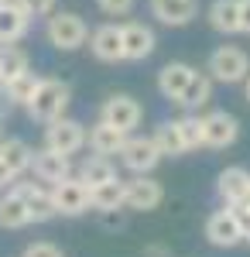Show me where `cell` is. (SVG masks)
I'll return each instance as SVG.
<instances>
[{
    "mask_svg": "<svg viewBox=\"0 0 250 257\" xmlns=\"http://www.w3.org/2000/svg\"><path fill=\"white\" fill-rule=\"evenodd\" d=\"M69 103H72V86L65 79H55V76H48V79L38 82V89H35V96L28 99V117L38 120V123H52V120L65 117V110H69Z\"/></svg>",
    "mask_w": 250,
    "mask_h": 257,
    "instance_id": "obj_1",
    "label": "cell"
},
{
    "mask_svg": "<svg viewBox=\"0 0 250 257\" xmlns=\"http://www.w3.org/2000/svg\"><path fill=\"white\" fill-rule=\"evenodd\" d=\"M45 38L58 52H76V48L86 45L89 28H86V21L79 18L76 11H52L48 21H45Z\"/></svg>",
    "mask_w": 250,
    "mask_h": 257,
    "instance_id": "obj_2",
    "label": "cell"
},
{
    "mask_svg": "<svg viewBox=\"0 0 250 257\" xmlns=\"http://www.w3.org/2000/svg\"><path fill=\"white\" fill-rule=\"evenodd\" d=\"M206 72H209L212 82H223V86H233V82H243L250 72V55L243 48H233V45H219L216 52L206 62Z\"/></svg>",
    "mask_w": 250,
    "mask_h": 257,
    "instance_id": "obj_3",
    "label": "cell"
},
{
    "mask_svg": "<svg viewBox=\"0 0 250 257\" xmlns=\"http://www.w3.org/2000/svg\"><path fill=\"white\" fill-rule=\"evenodd\" d=\"M206 240H209L212 247H223V250L243 243V216H240V209H236V206L216 209V213L206 219Z\"/></svg>",
    "mask_w": 250,
    "mask_h": 257,
    "instance_id": "obj_4",
    "label": "cell"
},
{
    "mask_svg": "<svg viewBox=\"0 0 250 257\" xmlns=\"http://www.w3.org/2000/svg\"><path fill=\"white\" fill-rule=\"evenodd\" d=\"M45 148L65 155V158H72V155H79V151L86 148V127L72 117L52 120V123H45Z\"/></svg>",
    "mask_w": 250,
    "mask_h": 257,
    "instance_id": "obj_5",
    "label": "cell"
},
{
    "mask_svg": "<svg viewBox=\"0 0 250 257\" xmlns=\"http://www.w3.org/2000/svg\"><path fill=\"white\" fill-rule=\"evenodd\" d=\"M161 161V151L151 138H141V134H127L123 148H120V165L134 175H151Z\"/></svg>",
    "mask_w": 250,
    "mask_h": 257,
    "instance_id": "obj_6",
    "label": "cell"
},
{
    "mask_svg": "<svg viewBox=\"0 0 250 257\" xmlns=\"http://www.w3.org/2000/svg\"><path fill=\"white\" fill-rule=\"evenodd\" d=\"M48 189H52V202H55L58 216H82V213H89V185L82 178L69 175L62 182H55V185H48Z\"/></svg>",
    "mask_w": 250,
    "mask_h": 257,
    "instance_id": "obj_7",
    "label": "cell"
},
{
    "mask_svg": "<svg viewBox=\"0 0 250 257\" xmlns=\"http://www.w3.org/2000/svg\"><path fill=\"white\" fill-rule=\"evenodd\" d=\"M99 120L120 127L123 134H134L137 127H141V120H144V106L134 96H127V93H113V96H106V103L99 106Z\"/></svg>",
    "mask_w": 250,
    "mask_h": 257,
    "instance_id": "obj_8",
    "label": "cell"
},
{
    "mask_svg": "<svg viewBox=\"0 0 250 257\" xmlns=\"http://www.w3.org/2000/svg\"><path fill=\"white\" fill-rule=\"evenodd\" d=\"M161 199H165V189L151 175H137L134 182H123V209L131 213H151L161 206Z\"/></svg>",
    "mask_w": 250,
    "mask_h": 257,
    "instance_id": "obj_9",
    "label": "cell"
},
{
    "mask_svg": "<svg viewBox=\"0 0 250 257\" xmlns=\"http://www.w3.org/2000/svg\"><path fill=\"white\" fill-rule=\"evenodd\" d=\"M240 138V120L226 110H212L202 117V148H230Z\"/></svg>",
    "mask_w": 250,
    "mask_h": 257,
    "instance_id": "obj_10",
    "label": "cell"
},
{
    "mask_svg": "<svg viewBox=\"0 0 250 257\" xmlns=\"http://www.w3.org/2000/svg\"><path fill=\"white\" fill-rule=\"evenodd\" d=\"M14 189H18V196L24 199V206H28V216L31 223H48V219H55V202H52V189L45 185V182H14Z\"/></svg>",
    "mask_w": 250,
    "mask_h": 257,
    "instance_id": "obj_11",
    "label": "cell"
},
{
    "mask_svg": "<svg viewBox=\"0 0 250 257\" xmlns=\"http://www.w3.org/2000/svg\"><path fill=\"white\" fill-rule=\"evenodd\" d=\"M28 172H35V178L45 182V185H55L62 178L76 175V172H72V158H65V155H58V151H48V148L31 151V168H28Z\"/></svg>",
    "mask_w": 250,
    "mask_h": 257,
    "instance_id": "obj_12",
    "label": "cell"
},
{
    "mask_svg": "<svg viewBox=\"0 0 250 257\" xmlns=\"http://www.w3.org/2000/svg\"><path fill=\"white\" fill-rule=\"evenodd\" d=\"M120 41H123V62H144L154 52V31L141 21L120 24Z\"/></svg>",
    "mask_w": 250,
    "mask_h": 257,
    "instance_id": "obj_13",
    "label": "cell"
},
{
    "mask_svg": "<svg viewBox=\"0 0 250 257\" xmlns=\"http://www.w3.org/2000/svg\"><path fill=\"white\" fill-rule=\"evenodd\" d=\"M151 18L165 28H185L199 18V0H148Z\"/></svg>",
    "mask_w": 250,
    "mask_h": 257,
    "instance_id": "obj_14",
    "label": "cell"
},
{
    "mask_svg": "<svg viewBox=\"0 0 250 257\" xmlns=\"http://www.w3.org/2000/svg\"><path fill=\"white\" fill-rule=\"evenodd\" d=\"M89 52L99 62H123V41H120V24H99L89 35Z\"/></svg>",
    "mask_w": 250,
    "mask_h": 257,
    "instance_id": "obj_15",
    "label": "cell"
},
{
    "mask_svg": "<svg viewBox=\"0 0 250 257\" xmlns=\"http://www.w3.org/2000/svg\"><path fill=\"white\" fill-rule=\"evenodd\" d=\"M123 141H127V134H123L120 127H113V123H106V120H96V123L86 131V144H89V151H93V155H103V158L120 155Z\"/></svg>",
    "mask_w": 250,
    "mask_h": 257,
    "instance_id": "obj_16",
    "label": "cell"
},
{
    "mask_svg": "<svg viewBox=\"0 0 250 257\" xmlns=\"http://www.w3.org/2000/svg\"><path fill=\"white\" fill-rule=\"evenodd\" d=\"M216 192H219V199H223L226 206H240V202L250 196V172L240 168V165L223 168L219 178H216Z\"/></svg>",
    "mask_w": 250,
    "mask_h": 257,
    "instance_id": "obj_17",
    "label": "cell"
},
{
    "mask_svg": "<svg viewBox=\"0 0 250 257\" xmlns=\"http://www.w3.org/2000/svg\"><path fill=\"white\" fill-rule=\"evenodd\" d=\"M28 28H31V18L24 14V7H21L18 0H4L0 4V45H14L28 35Z\"/></svg>",
    "mask_w": 250,
    "mask_h": 257,
    "instance_id": "obj_18",
    "label": "cell"
},
{
    "mask_svg": "<svg viewBox=\"0 0 250 257\" xmlns=\"http://www.w3.org/2000/svg\"><path fill=\"white\" fill-rule=\"evenodd\" d=\"M192 72L195 69L189 62H168L158 72V93L168 99V103H178L182 93H185V86H189V79H192Z\"/></svg>",
    "mask_w": 250,
    "mask_h": 257,
    "instance_id": "obj_19",
    "label": "cell"
},
{
    "mask_svg": "<svg viewBox=\"0 0 250 257\" xmlns=\"http://www.w3.org/2000/svg\"><path fill=\"white\" fill-rule=\"evenodd\" d=\"M0 226H4V230H24V226H31L28 206H24V199L18 196L14 185L0 196Z\"/></svg>",
    "mask_w": 250,
    "mask_h": 257,
    "instance_id": "obj_20",
    "label": "cell"
},
{
    "mask_svg": "<svg viewBox=\"0 0 250 257\" xmlns=\"http://www.w3.org/2000/svg\"><path fill=\"white\" fill-rule=\"evenodd\" d=\"M89 209H96V213L123 209V182L120 178H110L103 185H93L89 189Z\"/></svg>",
    "mask_w": 250,
    "mask_h": 257,
    "instance_id": "obj_21",
    "label": "cell"
},
{
    "mask_svg": "<svg viewBox=\"0 0 250 257\" xmlns=\"http://www.w3.org/2000/svg\"><path fill=\"white\" fill-rule=\"evenodd\" d=\"M0 161L11 168V175L21 178L31 168V148L21 138H0Z\"/></svg>",
    "mask_w": 250,
    "mask_h": 257,
    "instance_id": "obj_22",
    "label": "cell"
},
{
    "mask_svg": "<svg viewBox=\"0 0 250 257\" xmlns=\"http://www.w3.org/2000/svg\"><path fill=\"white\" fill-rule=\"evenodd\" d=\"M76 178H82V182L93 189V185H103V182L116 178V168H113V161H110V158H103V155H89V158L79 161Z\"/></svg>",
    "mask_w": 250,
    "mask_h": 257,
    "instance_id": "obj_23",
    "label": "cell"
},
{
    "mask_svg": "<svg viewBox=\"0 0 250 257\" xmlns=\"http://www.w3.org/2000/svg\"><path fill=\"white\" fill-rule=\"evenodd\" d=\"M209 99H212L209 72H199V69H195L192 79H189V86H185V93H182V99H178V106H185V110H202Z\"/></svg>",
    "mask_w": 250,
    "mask_h": 257,
    "instance_id": "obj_24",
    "label": "cell"
},
{
    "mask_svg": "<svg viewBox=\"0 0 250 257\" xmlns=\"http://www.w3.org/2000/svg\"><path fill=\"white\" fill-rule=\"evenodd\" d=\"M236 18H240V0H212L209 4V24L219 35H236Z\"/></svg>",
    "mask_w": 250,
    "mask_h": 257,
    "instance_id": "obj_25",
    "label": "cell"
},
{
    "mask_svg": "<svg viewBox=\"0 0 250 257\" xmlns=\"http://www.w3.org/2000/svg\"><path fill=\"white\" fill-rule=\"evenodd\" d=\"M151 141L158 144L161 158H178V155H185V141H182V134H178V123H175V120L158 123L154 134H151Z\"/></svg>",
    "mask_w": 250,
    "mask_h": 257,
    "instance_id": "obj_26",
    "label": "cell"
},
{
    "mask_svg": "<svg viewBox=\"0 0 250 257\" xmlns=\"http://www.w3.org/2000/svg\"><path fill=\"white\" fill-rule=\"evenodd\" d=\"M38 82H41V76H35L31 69H28V72H21V76H14V79L7 82V89H4L7 106H28V99L35 96Z\"/></svg>",
    "mask_w": 250,
    "mask_h": 257,
    "instance_id": "obj_27",
    "label": "cell"
},
{
    "mask_svg": "<svg viewBox=\"0 0 250 257\" xmlns=\"http://www.w3.org/2000/svg\"><path fill=\"white\" fill-rule=\"evenodd\" d=\"M31 69V62H28V52L18 48V45H0V72H4V79L11 82L14 76L21 72H28Z\"/></svg>",
    "mask_w": 250,
    "mask_h": 257,
    "instance_id": "obj_28",
    "label": "cell"
},
{
    "mask_svg": "<svg viewBox=\"0 0 250 257\" xmlns=\"http://www.w3.org/2000/svg\"><path fill=\"white\" fill-rule=\"evenodd\" d=\"M175 123H178L182 141H185V151L202 148V117H199V113H185V117H178Z\"/></svg>",
    "mask_w": 250,
    "mask_h": 257,
    "instance_id": "obj_29",
    "label": "cell"
},
{
    "mask_svg": "<svg viewBox=\"0 0 250 257\" xmlns=\"http://www.w3.org/2000/svg\"><path fill=\"white\" fill-rule=\"evenodd\" d=\"M137 0H96V7L106 14V18H127L134 11Z\"/></svg>",
    "mask_w": 250,
    "mask_h": 257,
    "instance_id": "obj_30",
    "label": "cell"
},
{
    "mask_svg": "<svg viewBox=\"0 0 250 257\" xmlns=\"http://www.w3.org/2000/svg\"><path fill=\"white\" fill-rule=\"evenodd\" d=\"M21 257H65V254H62V247L48 243V240H35V243L24 247V254H21Z\"/></svg>",
    "mask_w": 250,
    "mask_h": 257,
    "instance_id": "obj_31",
    "label": "cell"
},
{
    "mask_svg": "<svg viewBox=\"0 0 250 257\" xmlns=\"http://www.w3.org/2000/svg\"><path fill=\"white\" fill-rule=\"evenodd\" d=\"M18 4L24 7L28 18H48L55 11V0H18Z\"/></svg>",
    "mask_w": 250,
    "mask_h": 257,
    "instance_id": "obj_32",
    "label": "cell"
},
{
    "mask_svg": "<svg viewBox=\"0 0 250 257\" xmlns=\"http://www.w3.org/2000/svg\"><path fill=\"white\" fill-rule=\"evenodd\" d=\"M236 31L250 35V0H240V18H236Z\"/></svg>",
    "mask_w": 250,
    "mask_h": 257,
    "instance_id": "obj_33",
    "label": "cell"
},
{
    "mask_svg": "<svg viewBox=\"0 0 250 257\" xmlns=\"http://www.w3.org/2000/svg\"><path fill=\"white\" fill-rule=\"evenodd\" d=\"M141 257H172V247H165V243H148Z\"/></svg>",
    "mask_w": 250,
    "mask_h": 257,
    "instance_id": "obj_34",
    "label": "cell"
},
{
    "mask_svg": "<svg viewBox=\"0 0 250 257\" xmlns=\"http://www.w3.org/2000/svg\"><path fill=\"white\" fill-rule=\"evenodd\" d=\"M14 182H18V178L11 175V168H7V165H4V161H0V185H7V189H11V185H14Z\"/></svg>",
    "mask_w": 250,
    "mask_h": 257,
    "instance_id": "obj_35",
    "label": "cell"
},
{
    "mask_svg": "<svg viewBox=\"0 0 250 257\" xmlns=\"http://www.w3.org/2000/svg\"><path fill=\"white\" fill-rule=\"evenodd\" d=\"M243 240H247V243H250V216L243 219Z\"/></svg>",
    "mask_w": 250,
    "mask_h": 257,
    "instance_id": "obj_36",
    "label": "cell"
},
{
    "mask_svg": "<svg viewBox=\"0 0 250 257\" xmlns=\"http://www.w3.org/2000/svg\"><path fill=\"white\" fill-rule=\"evenodd\" d=\"M243 96H247V103H250V72H247V79H243Z\"/></svg>",
    "mask_w": 250,
    "mask_h": 257,
    "instance_id": "obj_37",
    "label": "cell"
},
{
    "mask_svg": "<svg viewBox=\"0 0 250 257\" xmlns=\"http://www.w3.org/2000/svg\"><path fill=\"white\" fill-rule=\"evenodd\" d=\"M4 89H7V79H4V72H0V96H4Z\"/></svg>",
    "mask_w": 250,
    "mask_h": 257,
    "instance_id": "obj_38",
    "label": "cell"
},
{
    "mask_svg": "<svg viewBox=\"0 0 250 257\" xmlns=\"http://www.w3.org/2000/svg\"><path fill=\"white\" fill-rule=\"evenodd\" d=\"M0 138H4V113H0Z\"/></svg>",
    "mask_w": 250,
    "mask_h": 257,
    "instance_id": "obj_39",
    "label": "cell"
},
{
    "mask_svg": "<svg viewBox=\"0 0 250 257\" xmlns=\"http://www.w3.org/2000/svg\"><path fill=\"white\" fill-rule=\"evenodd\" d=\"M0 4H4V0H0Z\"/></svg>",
    "mask_w": 250,
    "mask_h": 257,
    "instance_id": "obj_40",
    "label": "cell"
}]
</instances>
